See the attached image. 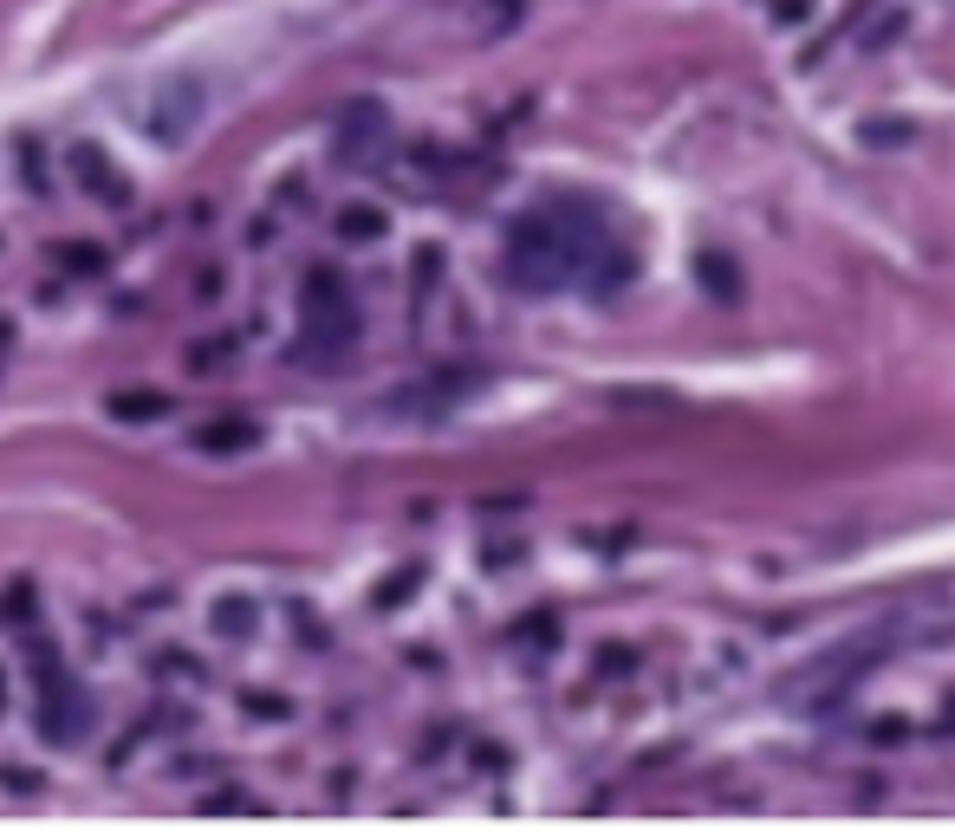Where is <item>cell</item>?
Listing matches in <instances>:
<instances>
[{
    "label": "cell",
    "mask_w": 955,
    "mask_h": 837,
    "mask_svg": "<svg viewBox=\"0 0 955 837\" xmlns=\"http://www.w3.org/2000/svg\"><path fill=\"white\" fill-rule=\"evenodd\" d=\"M631 266H637L631 247L611 234V221L592 201H547L520 215L507 234V280L527 293H572V286L617 293Z\"/></svg>",
    "instance_id": "1"
},
{
    "label": "cell",
    "mask_w": 955,
    "mask_h": 837,
    "mask_svg": "<svg viewBox=\"0 0 955 837\" xmlns=\"http://www.w3.org/2000/svg\"><path fill=\"white\" fill-rule=\"evenodd\" d=\"M305 345H319L325 357H345L357 345V305L339 286V273H312L305 280Z\"/></svg>",
    "instance_id": "2"
},
{
    "label": "cell",
    "mask_w": 955,
    "mask_h": 837,
    "mask_svg": "<svg viewBox=\"0 0 955 837\" xmlns=\"http://www.w3.org/2000/svg\"><path fill=\"white\" fill-rule=\"evenodd\" d=\"M253 429L248 416H221V422H201L196 429V448H208V454H228V448H253Z\"/></svg>",
    "instance_id": "3"
},
{
    "label": "cell",
    "mask_w": 955,
    "mask_h": 837,
    "mask_svg": "<svg viewBox=\"0 0 955 837\" xmlns=\"http://www.w3.org/2000/svg\"><path fill=\"white\" fill-rule=\"evenodd\" d=\"M72 169H79V176L98 189V201H124V176H117V169H104V156H98L92 144L72 149Z\"/></svg>",
    "instance_id": "4"
},
{
    "label": "cell",
    "mask_w": 955,
    "mask_h": 837,
    "mask_svg": "<svg viewBox=\"0 0 955 837\" xmlns=\"http://www.w3.org/2000/svg\"><path fill=\"white\" fill-rule=\"evenodd\" d=\"M696 273H703V286L722 293V305H735V299H741V273H735V260H728V253H703V260H696Z\"/></svg>",
    "instance_id": "5"
},
{
    "label": "cell",
    "mask_w": 955,
    "mask_h": 837,
    "mask_svg": "<svg viewBox=\"0 0 955 837\" xmlns=\"http://www.w3.org/2000/svg\"><path fill=\"white\" fill-rule=\"evenodd\" d=\"M104 409H111L117 422H156V416H163L169 402H163V396H150V390H131V396H111Z\"/></svg>",
    "instance_id": "6"
},
{
    "label": "cell",
    "mask_w": 955,
    "mask_h": 837,
    "mask_svg": "<svg viewBox=\"0 0 955 837\" xmlns=\"http://www.w3.org/2000/svg\"><path fill=\"white\" fill-rule=\"evenodd\" d=\"M339 234H345V241H377V234H384V215H377V208H345V215H339Z\"/></svg>",
    "instance_id": "7"
}]
</instances>
